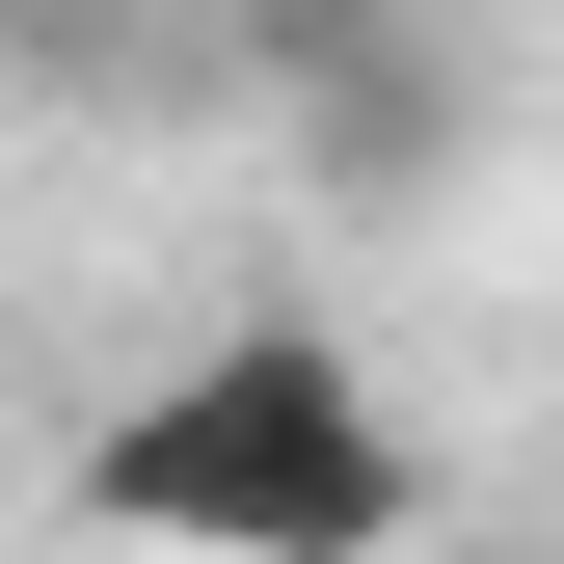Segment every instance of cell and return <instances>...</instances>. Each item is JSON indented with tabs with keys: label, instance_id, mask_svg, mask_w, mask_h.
<instances>
[{
	"label": "cell",
	"instance_id": "cell-1",
	"mask_svg": "<svg viewBox=\"0 0 564 564\" xmlns=\"http://www.w3.org/2000/svg\"><path fill=\"white\" fill-rule=\"evenodd\" d=\"M82 511L134 564H403L431 538V431L377 403L349 323H216L82 431Z\"/></svg>",
	"mask_w": 564,
	"mask_h": 564
}]
</instances>
